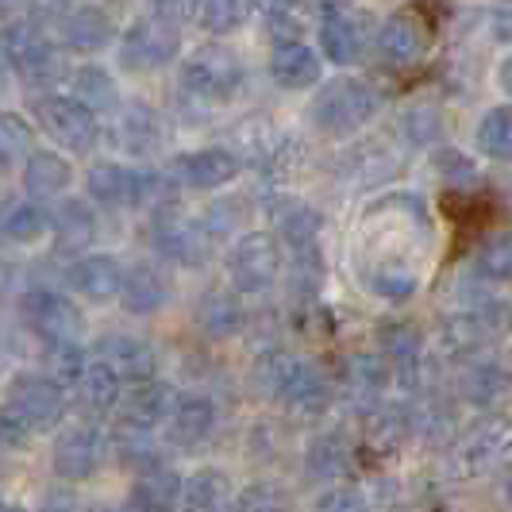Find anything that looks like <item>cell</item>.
Segmentation results:
<instances>
[{"label": "cell", "mask_w": 512, "mask_h": 512, "mask_svg": "<svg viewBox=\"0 0 512 512\" xmlns=\"http://www.w3.org/2000/svg\"><path fill=\"white\" fill-rule=\"evenodd\" d=\"M66 412V389L47 374H12L4 385V439L16 447L35 432H47Z\"/></svg>", "instance_id": "cell-1"}, {"label": "cell", "mask_w": 512, "mask_h": 512, "mask_svg": "<svg viewBox=\"0 0 512 512\" xmlns=\"http://www.w3.org/2000/svg\"><path fill=\"white\" fill-rule=\"evenodd\" d=\"M382 108V93L362 81V77H335L328 81L316 97H312V108H308V120L312 128L328 139H351L359 135Z\"/></svg>", "instance_id": "cell-2"}, {"label": "cell", "mask_w": 512, "mask_h": 512, "mask_svg": "<svg viewBox=\"0 0 512 512\" xmlns=\"http://www.w3.org/2000/svg\"><path fill=\"white\" fill-rule=\"evenodd\" d=\"M255 382L297 412H324L332 405V385L320 374V366L289 351H266L255 362Z\"/></svg>", "instance_id": "cell-3"}, {"label": "cell", "mask_w": 512, "mask_h": 512, "mask_svg": "<svg viewBox=\"0 0 512 512\" xmlns=\"http://www.w3.org/2000/svg\"><path fill=\"white\" fill-rule=\"evenodd\" d=\"M4 62L8 70L24 81L27 89H35L39 97H51V89L62 85V77L70 74L66 70V58L54 47L51 39L39 31L35 24H20V20H8L4 24Z\"/></svg>", "instance_id": "cell-4"}, {"label": "cell", "mask_w": 512, "mask_h": 512, "mask_svg": "<svg viewBox=\"0 0 512 512\" xmlns=\"http://www.w3.org/2000/svg\"><path fill=\"white\" fill-rule=\"evenodd\" d=\"M181 89L205 104H228L243 89V62L224 43H201L181 62Z\"/></svg>", "instance_id": "cell-5"}, {"label": "cell", "mask_w": 512, "mask_h": 512, "mask_svg": "<svg viewBox=\"0 0 512 512\" xmlns=\"http://www.w3.org/2000/svg\"><path fill=\"white\" fill-rule=\"evenodd\" d=\"M224 270H228L231 285L239 297H258L266 293L270 285L278 282L282 274V247L270 231H251V235H239L235 247L224 258Z\"/></svg>", "instance_id": "cell-6"}, {"label": "cell", "mask_w": 512, "mask_h": 512, "mask_svg": "<svg viewBox=\"0 0 512 512\" xmlns=\"http://www.w3.org/2000/svg\"><path fill=\"white\" fill-rule=\"evenodd\" d=\"M35 120L51 135L62 151L70 154H93L97 139H101V120L89 104H81L70 93H51V97H35Z\"/></svg>", "instance_id": "cell-7"}, {"label": "cell", "mask_w": 512, "mask_h": 512, "mask_svg": "<svg viewBox=\"0 0 512 512\" xmlns=\"http://www.w3.org/2000/svg\"><path fill=\"white\" fill-rule=\"evenodd\" d=\"M512 332V305L509 301H497L486 297L474 308H462L455 312L447 324H443V343L451 355L459 359H474L478 351H486L493 339Z\"/></svg>", "instance_id": "cell-8"}, {"label": "cell", "mask_w": 512, "mask_h": 512, "mask_svg": "<svg viewBox=\"0 0 512 512\" xmlns=\"http://www.w3.org/2000/svg\"><path fill=\"white\" fill-rule=\"evenodd\" d=\"M120 66L128 74H154L181 54V31L158 16H139L120 35Z\"/></svg>", "instance_id": "cell-9"}, {"label": "cell", "mask_w": 512, "mask_h": 512, "mask_svg": "<svg viewBox=\"0 0 512 512\" xmlns=\"http://www.w3.org/2000/svg\"><path fill=\"white\" fill-rule=\"evenodd\" d=\"M20 316L27 332H35L43 343H81L85 335V312L58 289H27Z\"/></svg>", "instance_id": "cell-10"}, {"label": "cell", "mask_w": 512, "mask_h": 512, "mask_svg": "<svg viewBox=\"0 0 512 512\" xmlns=\"http://www.w3.org/2000/svg\"><path fill=\"white\" fill-rule=\"evenodd\" d=\"M509 455H512V416L489 412V416H482L459 439V447H455V474L478 478V474H489L493 466H501Z\"/></svg>", "instance_id": "cell-11"}, {"label": "cell", "mask_w": 512, "mask_h": 512, "mask_svg": "<svg viewBox=\"0 0 512 512\" xmlns=\"http://www.w3.org/2000/svg\"><path fill=\"white\" fill-rule=\"evenodd\" d=\"M374 47H378V58H382L385 66L412 70V66H420L428 58V51H432V27H428L424 16L401 8V12H393V16L382 20Z\"/></svg>", "instance_id": "cell-12"}, {"label": "cell", "mask_w": 512, "mask_h": 512, "mask_svg": "<svg viewBox=\"0 0 512 512\" xmlns=\"http://www.w3.org/2000/svg\"><path fill=\"white\" fill-rule=\"evenodd\" d=\"M151 243L166 262L185 266V270L205 266L208 255H212V231L205 228V220H185V216H174V212L154 216Z\"/></svg>", "instance_id": "cell-13"}, {"label": "cell", "mask_w": 512, "mask_h": 512, "mask_svg": "<svg viewBox=\"0 0 512 512\" xmlns=\"http://www.w3.org/2000/svg\"><path fill=\"white\" fill-rule=\"evenodd\" d=\"M108 459V439L97 424H70L62 436L54 439V474L66 482H85L93 478Z\"/></svg>", "instance_id": "cell-14"}, {"label": "cell", "mask_w": 512, "mask_h": 512, "mask_svg": "<svg viewBox=\"0 0 512 512\" xmlns=\"http://www.w3.org/2000/svg\"><path fill=\"white\" fill-rule=\"evenodd\" d=\"M174 389L166 382H131L116 405V420H120V432H154L162 420H170L174 412Z\"/></svg>", "instance_id": "cell-15"}, {"label": "cell", "mask_w": 512, "mask_h": 512, "mask_svg": "<svg viewBox=\"0 0 512 512\" xmlns=\"http://www.w3.org/2000/svg\"><path fill=\"white\" fill-rule=\"evenodd\" d=\"M166 174L178 181L181 189L208 193V189H224L239 178V158L224 147H201V151L178 154Z\"/></svg>", "instance_id": "cell-16"}, {"label": "cell", "mask_w": 512, "mask_h": 512, "mask_svg": "<svg viewBox=\"0 0 512 512\" xmlns=\"http://www.w3.org/2000/svg\"><path fill=\"white\" fill-rule=\"evenodd\" d=\"M124 278H128V270L112 255H81V258H74L70 270H66V285L74 289L81 301H93V305L120 301Z\"/></svg>", "instance_id": "cell-17"}, {"label": "cell", "mask_w": 512, "mask_h": 512, "mask_svg": "<svg viewBox=\"0 0 512 512\" xmlns=\"http://www.w3.org/2000/svg\"><path fill=\"white\" fill-rule=\"evenodd\" d=\"M382 355L393 366V378L416 389L424 378V332L409 320H389L382 324Z\"/></svg>", "instance_id": "cell-18"}, {"label": "cell", "mask_w": 512, "mask_h": 512, "mask_svg": "<svg viewBox=\"0 0 512 512\" xmlns=\"http://www.w3.org/2000/svg\"><path fill=\"white\" fill-rule=\"evenodd\" d=\"M366 20L351 8H332L320 24V54L335 66H355L366 54Z\"/></svg>", "instance_id": "cell-19"}, {"label": "cell", "mask_w": 512, "mask_h": 512, "mask_svg": "<svg viewBox=\"0 0 512 512\" xmlns=\"http://www.w3.org/2000/svg\"><path fill=\"white\" fill-rule=\"evenodd\" d=\"M93 355L101 362H108L124 382H147L154 378V366H158V355L154 347L143 339V335H128V332H108L97 339Z\"/></svg>", "instance_id": "cell-20"}, {"label": "cell", "mask_w": 512, "mask_h": 512, "mask_svg": "<svg viewBox=\"0 0 512 512\" xmlns=\"http://www.w3.org/2000/svg\"><path fill=\"white\" fill-rule=\"evenodd\" d=\"M54 27H58L62 47L77 54H101L116 39V24L108 20V12L97 8V4H77Z\"/></svg>", "instance_id": "cell-21"}, {"label": "cell", "mask_w": 512, "mask_h": 512, "mask_svg": "<svg viewBox=\"0 0 512 512\" xmlns=\"http://www.w3.org/2000/svg\"><path fill=\"white\" fill-rule=\"evenodd\" d=\"M324 74V58L301 39H282L270 51V77L285 93H305Z\"/></svg>", "instance_id": "cell-22"}, {"label": "cell", "mask_w": 512, "mask_h": 512, "mask_svg": "<svg viewBox=\"0 0 512 512\" xmlns=\"http://www.w3.org/2000/svg\"><path fill=\"white\" fill-rule=\"evenodd\" d=\"M112 139L120 151L135 154V158H147L162 147V120L151 104L143 101H128L116 108V128H112Z\"/></svg>", "instance_id": "cell-23"}, {"label": "cell", "mask_w": 512, "mask_h": 512, "mask_svg": "<svg viewBox=\"0 0 512 512\" xmlns=\"http://www.w3.org/2000/svg\"><path fill=\"white\" fill-rule=\"evenodd\" d=\"M389 382H393V366L385 362V355L355 351V355L343 359V389H347L351 401L378 409L385 397V389H389Z\"/></svg>", "instance_id": "cell-24"}, {"label": "cell", "mask_w": 512, "mask_h": 512, "mask_svg": "<svg viewBox=\"0 0 512 512\" xmlns=\"http://www.w3.org/2000/svg\"><path fill=\"white\" fill-rule=\"evenodd\" d=\"M85 189H89V201L104 208H139L143 178H139V170L120 166V162H97L85 174Z\"/></svg>", "instance_id": "cell-25"}, {"label": "cell", "mask_w": 512, "mask_h": 512, "mask_svg": "<svg viewBox=\"0 0 512 512\" xmlns=\"http://www.w3.org/2000/svg\"><path fill=\"white\" fill-rule=\"evenodd\" d=\"M51 239L58 255H85L93 247V239H97V212H93V205L77 201V197L62 201L54 208Z\"/></svg>", "instance_id": "cell-26"}, {"label": "cell", "mask_w": 512, "mask_h": 512, "mask_svg": "<svg viewBox=\"0 0 512 512\" xmlns=\"http://www.w3.org/2000/svg\"><path fill=\"white\" fill-rule=\"evenodd\" d=\"M170 305V278L151 266V262H135L124 278V293H120V308L131 316H154Z\"/></svg>", "instance_id": "cell-27"}, {"label": "cell", "mask_w": 512, "mask_h": 512, "mask_svg": "<svg viewBox=\"0 0 512 512\" xmlns=\"http://www.w3.org/2000/svg\"><path fill=\"white\" fill-rule=\"evenodd\" d=\"M512 389L509 366L489 359H470L466 370L459 374V393L466 405H478V409H493L497 401H505Z\"/></svg>", "instance_id": "cell-28"}, {"label": "cell", "mask_w": 512, "mask_h": 512, "mask_svg": "<svg viewBox=\"0 0 512 512\" xmlns=\"http://www.w3.org/2000/svg\"><path fill=\"white\" fill-rule=\"evenodd\" d=\"M197 324L208 339H235L247 324V312L239 305V293H228V289H205L197 297V308H193Z\"/></svg>", "instance_id": "cell-29"}, {"label": "cell", "mask_w": 512, "mask_h": 512, "mask_svg": "<svg viewBox=\"0 0 512 512\" xmlns=\"http://www.w3.org/2000/svg\"><path fill=\"white\" fill-rule=\"evenodd\" d=\"M74 185V162L58 151H35L24 162V189L35 201L62 197Z\"/></svg>", "instance_id": "cell-30"}, {"label": "cell", "mask_w": 512, "mask_h": 512, "mask_svg": "<svg viewBox=\"0 0 512 512\" xmlns=\"http://www.w3.org/2000/svg\"><path fill=\"white\" fill-rule=\"evenodd\" d=\"M212 428H216V405L201 397V393H185L174 401V412H170V420H166V432L170 439L178 443V447H197V443H205L212 436Z\"/></svg>", "instance_id": "cell-31"}, {"label": "cell", "mask_w": 512, "mask_h": 512, "mask_svg": "<svg viewBox=\"0 0 512 512\" xmlns=\"http://www.w3.org/2000/svg\"><path fill=\"white\" fill-rule=\"evenodd\" d=\"M181 493H185V478L174 474L170 466H158L139 474V482L131 489V509L135 512H174L181 509Z\"/></svg>", "instance_id": "cell-32"}, {"label": "cell", "mask_w": 512, "mask_h": 512, "mask_svg": "<svg viewBox=\"0 0 512 512\" xmlns=\"http://www.w3.org/2000/svg\"><path fill=\"white\" fill-rule=\"evenodd\" d=\"M270 216L278 224V235H282L293 251L297 247H316L324 220H320V212L312 205L297 201V197H278V201H270Z\"/></svg>", "instance_id": "cell-33"}, {"label": "cell", "mask_w": 512, "mask_h": 512, "mask_svg": "<svg viewBox=\"0 0 512 512\" xmlns=\"http://www.w3.org/2000/svg\"><path fill=\"white\" fill-rule=\"evenodd\" d=\"M231 501V478L216 466H205L185 478L181 512H224Z\"/></svg>", "instance_id": "cell-34"}, {"label": "cell", "mask_w": 512, "mask_h": 512, "mask_svg": "<svg viewBox=\"0 0 512 512\" xmlns=\"http://www.w3.org/2000/svg\"><path fill=\"white\" fill-rule=\"evenodd\" d=\"M120 397H124V378L108 362L93 359L89 374L77 385V405L85 412H108L120 405Z\"/></svg>", "instance_id": "cell-35"}, {"label": "cell", "mask_w": 512, "mask_h": 512, "mask_svg": "<svg viewBox=\"0 0 512 512\" xmlns=\"http://www.w3.org/2000/svg\"><path fill=\"white\" fill-rule=\"evenodd\" d=\"M51 228H54V212H47L35 197L8 205L4 220H0V231H4L8 243H39L43 235H51Z\"/></svg>", "instance_id": "cell-36"}, {"label": "cell", "mask_w": 512, "mask_h": 512, "mask_svg": "<svg viewBox=\"0 0 512 512\" xmlns=\"http://www.w3.org/2000/svg\"><path fill=\"white\" fill-rule=\"evenodd\" d=\"M70 89L81 104H89L97 116L108 108H120V93H116V77L104 70L101 62H85L70 74Z\"/></svg>", "instance_id": "cell-37"}, {"label": "cell", "mask_w": 512, "mask_h": 512, "mask_svg": "<svg viewBox=\"0 0 512 512\" xmlns=\"http://www.w3.org/2000/svg\"><path fill=\"white\" fill-rule=\"evenodd\" d=\"M39 362H43V374L54 378L62 389H77L81 378L89 374V366H93L89 355L81 351V343H43Z\"/></svg>", "instance_id": "cell-38"}, {"label": "cell", "mask_w": 512, "mask_h": 512, "mask_svg": "<svg viewBox=\"0 0 512 512\" xmlns=\"http://www.w3.org/2000/svg\"><path fill=\"white\" fill-rule=\"evenodd\" d=\"M351 466V443L339 436V432H324L308 443L305 451V470L312 478H324V482H335L343 470Z\"/></svg>", "instance_id": "cell-39"}, {"label": "cell", "mask_w": 512, "mask_h": 512, "mask_svg": "<svg viewBox=\"0 0 512 512\" xmlns=\"http://www.w3.org/2000/svg\"><path fill=\"white\" fill-rule=\"evenodd\" d=\"M474 147L493 162H512V104H497L478 120Z\"/></svg>", "instance_id": "cell-40"}, {"label": "cell", "mask_w": 512, "mask_h": 512, "mask_svg": "<svg viewBox=\"0 0 512 512\" xmlns=\"http://www.w3.org/2000/svg\"><path fill=\"white\" fill-rule=\"evenodd\" d=\"M474 270L486 282H512V228L489 235L474 255Z\"/></svg>", "instance_id": "cell-41"}, {"label": "cell", "mask_w": 512, "mask_h": 512, "mask_svg": "<svg viewBox=\"0 0 512 512\" xmlns=\"http://www.w3.org/2000/svg\"><path fill=\"white\" fill-rule=\"evenodd\" d=\"M432 170H436L439 181H443L447 189H478V185H482L478 162H474L470 154L455 151V147H439V151L432 154Z\"/></svg>", "instance_id": "cell-42"}, {"label": "cell", "mask_w": 512, "mask_h": 512, "mask_svg": "<svg viewBox=\"0 0 512 512\" xmlns=\"http://www.w3.org/2000/svg\"><path fill=\"white\" fill-rule=\"evenodd\" d=\"M251 4L255 0H201V27H205L208 35H231V31H239V27L247 24V16H251Z\"/></svg>", "instance_id": "cell-43"}, {"label": "cell", "mask_w": 512, "mask_h": 512, "mask_svg": "<svg viewBox=\"0 0 512 512\" xmlns=\"http://www.w3.org/2000/svg\"><path fill=\"white\" fill-rule=\"evenodd\" d=\"M35 154V131L24 116L16 112H0V158L4 166H16V162H27Z\"/></svg>", "instance_id": "cell-44"}, {"label": "cell", "mask_w": 512, "mask_h": 512, "mask_svg": "<svg viewBox=\"0 0 512 512\" xmlns=\"http://www.w3.org/2000/svg\"><path fill=\"white\" fill-rule=\"evenodd\" d=\"M366 289L385 297V301H409L412 293H416V274H412L405 262H382V266L370 270Z\"/></svg>", "instance_id": "cell-45"}, {"label": "cell", "mask_w": 512, "mask_h": 512, "mask_svg": "<svg viewBox=\"0 0 512 512\" xmlns=\"http://www.w3.org/2000/svg\"><path fill=\"white\" fill-rule=\"evenodd\" d=\"M401 135L409 139L412 147H432L443 139V116L436 104H409L401 112Z\"/></svg>", "instance_id": "cell-46"}, {"label": "cell", "mask_w": 512, "mask_h": 512, "mask_svg": "<svg viewBox=\"0 0 512 512\" xmlns=\"http://www.w3.org/2000/svg\"><path fill=\"white\" fill-rule=\"evenodd\" d=\"M412 428H416V416H412L409 405H378L374 416H370V432L374 439H382V443H401V439L412 436Z\"/></svg>", "instance_id": "cell-47"}, {"label": "cell", "mask_w": 512, "mask_h": 512, "mask_svg": "<svg viewBox=\"0 0 512 512\" xmlns=\"http://www.w3.org/2000/svg\"><path fill=\"white\" fill-rule=\"evenodd\" d=\"M235 512H285V493L270 482H255L239 493Z\"/></svg>", "instance_id": "cell-48"}, {"label": "cell", "mask_w": 512, "mask_h": 512, "mask_svg": "<svg viewBox=\"0 0 512 512\" xmlns=\"http://www.w3.org/2000/svg\"><path fill=\"white\" fill-rule=\"evenodd\" d=\"M316 512H366V497L351 486H335L316 501Z\"/></svg>", "instance_id": "cell-49"}, {"label": "cell", "mask_w": 512, "mask_h": 512, "mask_svg": "<svg viewBox=\"0 0 512 512\" xmlns=\"http://www.w3.org/2000/svg\"><path fill=\"white\" fill-rule=\"evenodd\" d=\"M151 16L178 27L193 16H201V0H151Z\"/></svg>", "instance_id": "cell-50"}, {"label": "cell", "mask_w": 512, "mask_h": 512, "mask_svg": "<svg viewBox=\"0 0 512 512\" xmlns=\"http://www.w3.org/2000/svg\"><path fill=\"white\" fill-rule=\"evenodd\" d=\"M239 201H216V205H208V216H205V228L212 235H228L235 224H239Z\"/></svg>", "instance_id": "cell-51"}, {"label": "cell", "mask_w": 512, "mask_h": 512, "mask_svg": "<svg viewBox=\"0 0 512 512\" xmlns=\"http://www.w3.org/2000/svg\"><path fill=\"white\" fill-rule=\"evenodd\" d=\"M486 24L497 43H512V0H493Z\"/></svg>", "instance_id": "cell-52"}, {"label": "cell", "mask_w": 512, "mask_h": 512, "mask_svg": "<svg viewBox=\"0 0 512 512\" xmlns=\"http://www.w3.org/2000/svg\"><path fill=\"white\" fill-rule=\"evenodd\" d=\"M255 4L262 12H270V20H274V16H293L305 0H255Z\"/></svg>", "instance_id": "cell-53"}, {"label": "cell", "mask_w": 512, "mask_h": 512, "mask_svg": "<svg viewBox=\"0 0 512 512\" xmlns=\"http://www.w3.org/2000/svg\"><path fill=\"white\" fill-rule=\"evenodd\" d=\"M39 512H81V505H77L70 493H51V497L39 505Z\"/></svg>", "instance_id": "cell-54"}, {"label": "cell", "mask_w": 512, "mask_h": 512, "mask_svg": "<svg viewBox=\"0 0 512 512\" xmlns=\"http://www.w3.org/2000/svg\"><path fill=\"white\" fill-rule=\"evenodd\" d=\"M497 81H501V89H505V93L512 97V58H505V62H501V70H497Z\"/></svg>", "instance_id": "cell-55"}, {"label": "cell", "mask_w": 512, "mask_h": 512, "mask_svg": "<svg viewBox=\"0 0 512 512\" xmlns=\"http://www.w3.org/2000/svg\"><path fill=\"white\" fill-rule=\"evenodd\" d=\"M501 501H505V505L512 509V466L505 470V474H501Z\"/></svg>", "instance_id": "cell-56"}, {"label": "cell", "mask_w": 512, "mask_h": 512, "mask_svg": "<svg viewBox=\"0 0 512 512\" xmlns=\"http://www.w3.org/2000/svg\"><path fill=\"white\" fill-rule=\"evenodd\" d=\"M20 4H31V0H4V12H16Z\"/></svg>", "instance_id": "cell-57"}, {"label": "cell", "mask_w": 512, "mask_h": 512, "mask_svg": "<svg viewBox=\"0 0 512 512\" xmlns=\"http://www.w3.org/2000/svg\"><path fill=\"white\" fill-rule=\"evenodd\" d=\"M93 512H116V509H104V505H101V509H93Z\"/></svg>", "instance_id": "cell-58"}]
</instances>
